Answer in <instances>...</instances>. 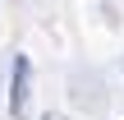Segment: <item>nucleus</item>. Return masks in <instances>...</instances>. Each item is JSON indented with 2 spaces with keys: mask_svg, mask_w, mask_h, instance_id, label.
<instances>
[{
  "mask_svg": "<svg viewBox=\"0 0 124 120\" xmlns=\"http://www.w3.org/2000/svg\"><path fill=\"white\" fill-rule=\"evenodd\" d=\"M28 79H32L28 55H14V69H9V116L28 111Z\"/></svg>",
  "mask_w": 124,
  "mask_h": 120,
  "instance_id": "1",
  "label": "nucleus"
},
{
  "mask_svg": "<svg viewBox=\"0 0 124 120\" xmlns=\"http://www.w3.org/2000/svg\"><path fill=\"white\" fill-rule=\"evenodd\" d=\"M46 120H64V116H46Z\"/></svg>",
  "mask_w": 124,
  "mask_h": 120,
  "instance_id": "2",
  "label": "nucleus"
}]
</instances>
